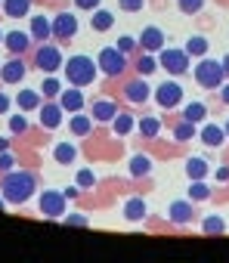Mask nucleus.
<instances>
[{"instance_id": "obj_53", "label": "nucleus", "mask_w": 229, "mask_h": 263, "mask_svg": "<svg viewBox=\"0 0 229 263\" xmlns=\"http://www.w3.org/2000/svg\"><path fill=\"white\" fill-rule=\"evenodd\" d=\"M0 4H4V0H0Z\"/></svg>"}, {"instance_id": "obj_11", "label": "nucleus", "mask_w": 229, "mask_h": 263, "mask_svg": "<svg viewBox=\"0 0 229 263\" xmlns=\"http://www.w3.org/2000/svg\"><path fill=\"white\" fill-rule=\"evenodd\" d=\"M25 62L19 59V56H13L7 65H0V78H4V84H19L22 78H25Z\"/></svg>"}, {"instance_id": "obj_46", "label": "nucleus", "mask_w": 229, "mask_h": 263, "mask_svg": "<svg viewBox=\"0 0 229 263\" xmlns=\"http://www.w3.org/2000/svg\"><path fill=\"white\" fill-rule=\"evenodd\" d=\"M220 99L229 105V84H226V81H223V87H220Z\"/></svg>"}, {"instance_id": "obj_16", "label": "nucleus", "mask_w": 229, "mask_h": 263, "mask_svg": "<svg viewBox=\"0 0 229 263\" xmlns=\"http://www.w3.org/2000/svg\"><path fill=\"white\" fill-rule=\"evenodd\" d=\"M121 108L115 105L111 99H96L93 105H90V115H93V121H111L115 115H118Z\"/></svg>"}, {"instance_id": "obj_10", "label": "nucleus", "mask_w": 229, "mask_h": 263, "mask_svg": "<svg viewBox=\"0 0 229 263\" xmlns=\"http://www.w3.org/2000/svg\"><path fill=\"white\" fill-rule=\"evenodd\" d=\"M140 47H143L146 53H161V50H164V31L155 28V25H149V28L140 34Z\"/></svg>"}, {"instance_id": "obj_48", "label": "nucleus", "mask_w": 229, "mask_h": 263, "mask_svg": "<svg viewBox=\"0 0 229 263\" xmlns=\"http://www.w3.org/2000/svg\"><path fill=\"white\" fill-rule=\"evenodd\" d=\"M0 152H10V140L7 137H0Z\"/></svg>"}, {"instance_id": "obj_5", "label": "nucleus", "mask_w": 229, "mask_h": 263, "mask_svg": "<svg viewBox=\"0 0 229 263\" xmlns=\"http://www.w3.org/2000/svg\"><path fill=\"white\" fill-rule=\"evenodd\" d=\"M65 192H56V189H47L41 192V201H37V211L47 217V220H62L65 217Z\"/></svg>"}, {"instance_id": "obj_7", "label": "nucleus", "mask_w": 229, "mask_h": 263, "mask_svg": "<svg viewBox=\"0 0 229 263\" xmlns=\"http://www.w3.org/2000/svg\"><path fill=\"white\" fill-rule=\"evenodd\" d=\"M189 59H192V56H189L186 50H170V47H164L158 65H161L164 71H170V74H183V71H189Z\"/></svg>"}, {"instance_id": "obj_34", "label": "nucleus", "mask_w": 229, "mask_h": 263, "mask_svg": "<svg viewBox=\"0 0 229 263\" xmlns=\"http://www.w3.org/2000/svg\"><path fill=\"white\" fill-rule=\"evenodd\" d=\"M59 93H62V84H59V81L50 74V78L41 84V96H59Z\"/></svg>"}, {"instance_id": "obj_40", "label": "nucleus", "mask_w": 229, "mask_h": 263, "mask_svg": "<svg viewBox=\"0 0 229 263\" xmlns=\"http://www.w3.org/2000/svg\"><path fill=\"white\" fill-rule=\"evenodd\" d=\"M118 4H121L124 13H140V10L146 7V0H118Z\"/></svg>"}, {"instance_id": "obj_20", "label": "nucleus", "mask_w": 229, "mask_h": 263, "mask_svg": "<svg viewBox=\"0 0 229 263\" xmlns=\"http://www.w3.org/2000/svg\"><path fill=\"white\" fill-rule=\"evenodd\" d=\"M68 127H71V134H74V137H90V130H93V118H90V115L74 111V118L68 121Z\"/></svg>"}, {"instance_id": "obj_3", "label": "nucleus", "mask_w": 229, "mask_h": 263, "mask_svg": "<svg viewBox=\"0 0 229 263\" xmlns=\"http://www.w3.org/2000/svg\"><path fill=\"white\" fill-rule=\"evenodd\" d=\"M195 81H198L204 90H220L223 81H226V68H223V62L201 59V62L195 65Z\"/></svg>"}, {"instance_id": "obj_15", "label": "nucleus", "mask_w": 229, "mask_h": 263, "mask_svg": "<svg viewBox=\"0 0 229 263\" xmlns=\"http://www.w3.org/2000/svg\"><path fill=\"white\" fill-rule=\"evenodd\" d=\"M59 105L65 108V111H81L84 108V93H81V87H71V90H62L59 93Z\"/></svg>"}, {"instance_id": "obj_43", "label": "nucleus", "mask_w": 229, "mask_h": 263, "mask_svg": "<svg viewBox=\"0 0 229 263\" xmlns=\"http://www.w3.org/2000/svg\"><path fill=\"white\" fill-rule=\"evenodd\" d=\"M133 47H137V41H133V37H130V34H124V37H121V41H118V50H121V53H130V50H133Z\"/></svg>"}, {"instance_id": "obj_33", "label": "nucleus", "mask_w": 229, "mask_h": 263, "mask_svg": "<svg viewBox=\"0 0 229 263\" xmlns=\"http://www.w3.org/2000/svg\"><path fill=\"white\" fill-rule=\"evenodd\" d=\"M183 50H186L189 56H204V53H207V41H204L201 34H195V37H189V44H186Z\"/></svg>"}, {"instance_id": "obj_52", "label": "nucleus", "mask_w": 229, "mask_h": 263, "mask_svg": "<svg viewBox=\"0 0 229 263\" xmlns=\"http://www.w3.org/2000/svg\"><path fill=\"white\" fill-rule=\"evenodd\" d=\"M0 41H4V31H0Z\"/></svg>"}, {"instance_id": "obj_28", "label": "nucleus", "mask_w": 229, "mask_h": 263, "mask_svg": "<svg viewBox=\"0 0 229 263\" xmlns=\"http://www.w3.org/2000/svg\"><path fill=\"white\" fill-rule=\"evenodd\" d=\"M207 161L204 158H189V164H186V174H189V180H204L207 177Z\"/></svg>"}, {"instance_id": "obj_2", "label": "nucleus", "mask_w": 229, "mask_h": 263, "mask_svg": "<svg viewBox=\"0 0 229 263\" xmlns=\"http://www.w3.org/2000/svg\"><path fill=\"white\" fill-rule=\"evenodd\" d=\"M62 68H65V81L71 87H90L99 74V68L90 56H71V59H65Z\"/></svg>"}, {"instance_id": "obj_18", "label": "nucleus", "mask_w": 229, "mask_h": 263, "mask_svg": "<svg viewBox=\"0 0 229 263\" xmlns=\"http://www.w3.org/2000/svg\"><path fill=\"white\" fill-rule=\"evenodd\" d=\"M31 37L34 41H50L53 37V22L47 16H31Z\"/></svg>"}, {"instance_id": "obj_38", "label": "nucleus", "mask_w": 229, "mask_h": 263, "mask_svg": "<svg viewBox=\"0 0 229 263\" xmlns=\"http://www.w3.org/2000/svg\"><path fill=\"white\" fill-rule=\"evenodd\" d=\"M201 229H204L207 235H214V232H223V220H220V217H207V220L201 223Z\"/></svg>"}, {"instance_id": "obj_24", "label": "nucleus", "mask_w": 229, "mask_h": 263, "mask_svg": "<svg viewBox=\"0 0 229 263\" xmlns=\"http://www.w3.org/2000/svg\"><path fill=\"white\" fill-rule=\"evenodd\" d=\"M124 217H127L130 223L146 220V201H143V198H130V201L124 204Z\"/></svg>"}, {"instance_id": "obj_1", "label": "nucleus", "mask_w": 229, "mask_h": 263, "mask_svg": "<svg viewBox=\"0 0 229 263\" xmlns=\"http://www.w3.org/2000/svg\"><path fill=\"white\" fill-rule=\"evenodd\" d=\"M37 189V177L31 171H7V177L0 180V195L7 204H25Z\"/></svg>"}, {"instance_id": "obj_29", "label": "nucleus", "mask_w": 229, "mask_h": 263, "mask_svg": "<svg viewBox=\"0 0 229 263\" xmlns=\"http://www.w3.org/2000/svg\"><path fill=\"white\" fill-rule=\"evenodd\" d=\"M149 171H152L149 155H133V158H130V174H133V177H149Z\"/></svg>"}, {"instance_id": "obj_12", "label": "nucleus", "mask_w": 229, "mask_h": 263, "mask_svg": "<svg viewBox=\"0 0 229 263\" xmlns=\"http://www.w3.org/2000/svg\"><path fill=\"white\" fill-rule=\"evenodd\" d=\"M149 96H152V93H149V84H146L143 78H137V81H130V84L124 87V99L133 102V105H143Z\"/></svg>"}, {"instance_id": "obj_25", "label": "nucleus", "mask_w": 229, "mask_h": 263, "mask_svg": "<svg viewBox=\"0 0 229 263\" xmlns=\"http://www.w3.org/2000/svg\"><path fill=\"white\" fill-rule=\"evenodd\" d=\"M111 127H115V134H118V137H127L130 130L137 127V121H133V115H124V111H118V115L111 118Z\"/></svg>"}, {"instance_id": "obj_32", "label": "nucleus", "mask_w": 229, "mask_h": 263, "mask_svg": "<svg viewBox=\"0 0 229 263\" xmlns=\"http://www.w3.org/2000/svg\"><path fill=\"white\" fill-rule=\"evenodd\" d=\"M189 198H192V201H204V198H211V186H207L204 180H192V186H189Z\"/></svg>"}, {"instance_id": "obj_14", "label": "nucleus", "mask_w": 229, "mask_h": 263, "mask_svg": "<svg viewBox=\"0 0 229 263\" xmlns=\"http://www.w3.org/2000/svg\"><path fill=\"white\" fill-rule=\"evenodd\" d=\"M4 44H7V50H10L13 56H22V53L31 47V34H25V31H10V34L4 37Z\"/></svg>"}, {"instance_id": "obj_37", "label": "nucleus", "mask_w": 229, "mask_h": 263, "mask_svg": "<svg viewBox=\"0 0 229 263\" xmlns=\"http://www.w3.org/2000/svg\"><path fill=\"white\" fill-rule=\"evenodd\" d=\"M93 186H96L93 171H78V189H93Z\"/></svg>"}, {"instance_id": "obj_41", "label": "nucleus", "mask_w": 229, "mask_h": 263, "mask_svg": "<svg viewBox=\"0 0 229 263\" xmlns=\"http://www.w3.org/2000/svg\"><path fill=\"white\" fill-rule=\"evenodd\" d=\"M62 220H65L68 226H87V223H90V217H84V214H65Z\"/></svg>"}, {"instance_id": "obj_27", "label": "nucleus", "mask_w": 229, "mask_h": 263, "mask_svg": "<svg viewBox=\"0 0 229 263\" xmlns=\"http://www.w3.org/2000/svg\"><path fill=\"white\" fill-rule=\"evenodd\" d=\"M53 158H56L59 164H74V158H78V149H74L71 143H59V146L53 149Z\"/></svg>"}, {"instance_id": "obj_30", "label": "nucleus", "mask_w": 229, "mask_h": 263, "mask_svg": "<svg viewBox=\"0 0 229 263\" xmlns=\"http://www.w3.org/2000/svg\"><path fill=\"white\" fill-rule=\"evenodd\" d=\"M158 130H161V121H158V118L149 115V118L140 121V134H143L146 140H155V137H158Z\"/></svg>"}, {"instance_id": "obj_49", "label": "nucleus", "mask_w": 229, "mask_h": 263, "mask_svg": "<svg viewBox=\"0 0 229 263\" xmlns=\"http://www.w3.org/2000/svg\"><path fill=\"white\" fill-rule=\"evenodd\" d=\"M223 68H226V74H229V56H223Z\"/></svg>"}, {"instance_id": "obj_36", "label": "nucleus", "mask_w": 229, "mask_h": 263, "mask_svg": "<svg viewBox=\"0 0 229 263\" xmlns=\"http://www.w3.org/2000/svg\"><path fill=\"white\" fill-rule=\"evenodd\" d=\"M177 7H180L186 16H192V13H198V10L204 7V0H177Z\"/></svg>"}, {"instance_id": "obj_9", "label": "nucleus", "mask_w": 229, "mask_h": 263, "mask_svg": "<svg viewBox=\"0 0 229 263\" xmlns=\"http://www.w3.org/2000/svg\"><path fill=\"white\" fill-rule=\"evenodd\" d=\"M74 34H78V16H71V13L53 16V37L56 41H71Z\"/></svg>"}, {"instance_id": "obj_8", "label": "nucleus", "mask_w": 229, "mask_h": 263, "mask_svg": "<svg viewBox=\"0 0 229 263\" xmlns=\"http://www.w3.org/2000/svg\"><path fill=\"white\" fill-rule=\"evenodd\" d=\"M155 102H158L161 108H177V105L183 102V87H180L177 81H164V84L155 90Z\"/></svg>"}, {"instance_id": "obj_45", "label": "nucleus", "mask_w": 229, "mask_h": 263, "mask_svg": "<svg viewBox=\"0 0 229 263\" xmlns=\"http://www.w3.org/2000/svg\"><path fill=\"white\" fill-rule=\"evenodd\" d=\"M7 111H10V96L0 90V115H7Z\"/></svg>"}, {"instance_id": "obj_19", "label": "nucleus", "mask_w": 229, "mask_h": 263, "mask_svg": "<svg viewBox=\"0 0 229 263\" xmlns=\"http://www.w3.org/2000/svg\"><path fill=\"white\" fill-rule=\"evenodd\" d=\"M192 201H174L170 204V223H177V226H186L189 220H192Z\"/></svg>"}, {"instance_id": "obj_31", "label": "nucleus", "mask_w": 229, "mask_h": 263, "mask_svg": "<svg viewBox=\"0 0 229 263\" xmlns=\"http://www.w3.org/2000/svg\"><path fill=\"white\" fill-rule=\"evenodd\" d=\"M195 137V124H189V121H180L177 127H174V140L177 143H189Z\"/></svg>"}, {"instance_id": "obj_47", "label": "nucleus", "mask_w": 229, "mask_h": 263, "mask_svg": "<svg viewBox=\"0 0 229 263\" xmlns=\"http://www.w3.org/2000/svg\"><path fill=\"white\" fill-rule=\"evenodd\" d=\"M217 180L226 183V180H229V167H220V171H217Z\"/></svg>"}, {"instance_id": "obj_42", "label": "nucleus", "mask_w": 229, "mask_h": 263, "mask_svg": "<svg viewBox=\"0 0 229 263\" xmlns=\"http://www.w3.org/2000/svg\"><path fill=\"white\" fill-rule=\"evenodd\" d=\"M13 164H16V155L0 152V171H13Z\"/></svg>"}, {"instance_id": "obj_50", "label": "nucleus", "mask_w": 229, "mask_h": 263, "mask_svg": "<svg viewBox=\"0 0 229 263\" xmlns=\"http://www.w3.org/2000/svg\"><path fill=\"white\" fill-rule=\"evenodd\" d=\"M223 130H226V140H229V121H226V127H223Z\"/></svg>"}, {"instance_id": "obj_4", "label": "nucleus", "mask_w": 229, "mask_h": 263, "mask_svg": "<svg viewBox=\"0 0 229 263\" xmlns=\"http://www.w3.org/2000/svg\"><path fill=\"white\" fill-rule=\"evenodd\" d=\"M96 65H99V71H102V74L118 78V74H124V68H127V53L115 50V47H105V50H99Z\"/></svg>"}, {"instance_id": "obj_39", "label": "nucleus", "mask_w": 229, "mask_h": 263, "mask_svg": "<svg viewBox=\"0 0 229 263\" xmlns=\"http://www.w3.org/2000/svg\"><path fill=\"white\" fill-rule=\"evenodd\" d=\"M10 130H13V134H25V130H28V121H25L22 115H13V118H10Z\"/></svg>"}, {"instance_id": "obj_44", "label": "nucleus", "mask_w": 229, "mask_h": 263, "mask_svg": "<svg viewBox=\"0 0 229 263\" xmlns=\"http://www.w3.org/2000/svg\"><path fill=\"white\" fill-rule=\"evenodd\" d=\"M78 10H99V0H74Z\"/></svg>"}, {"instance_id": "obj_23", "label": "nucleus", "mask_w": 229, "mask_h": 263, "mask_svg": "<svg viewBox=\"0 0 229 263\" xmlns=\"http://www.w3.org/2000/svg\"><path fill=\"white\" fill-rule=\"evenodd\" d=\"M204 115H207V105L204 102H186L183 105V121H189V124H201Z\"/></svg>"}, {"instance_id": "obj_35", "label": "nucleus", "mask_w": 229, "mask_h": 263, "mask_svg": "<svg viewBox=\"0 0 229 263\" xmlns=\"http://www.w3.org/2000/svg\"><path fill=\"white\" fill-rule=\"evenodd\" d=\"M137 68H140V74L146 78V74H152V71L158 68V62H155V56H149V53H146V56H143V59L137 62Z\"/></svg>"}, {"instance_id": "obj_26", "label": "nucleus", "mask_w": 229, "mask_h": 263, "mask_svg": "<svg viewBox=\"0 0 229 263\" xmlns=\"http://www.w3.org/2000/svg\"><path fill=\"white\" fill-rule=\"evenodd\" d=\"M90 25H93V31H108V28L115 25V16H111L108 10H93Z\"/></svg>"}, {"instance_id": "obj_13", "label": "nucleus", "mask_w": 229, "mask_h": 263, "mask_svg": "<svg viewBox=\"0 0 229 263\" xmlns=\"http://www.w3.org/2000/svg\"><path fill=\"white\" fill-rule=\"evenodd\" d=\"M62 115H65V108H62L59 102H47V105H41V124H44L47 130H56V127L62 124Z\"/></svg>"}, {"instance_id": "obj_21", "label": "nucleus", "mask_w": 229, "mask_h": 263, "mask_svg": "<svg viewBox=\"0 0 229 263\" xmlns=\"http://www.w3.org/2000/svg\"><path fill=\"white\" fill-rule=\"evenodd\" d=\"M4 13L10 19H22L31 13V0H4Z\"/></svg>"}, {"instance_id": "obj_6", "label": "nucleus", "mask_w": 229, "mask_h": 263, "mask_svg": "<svg viewBox=\"0 0 229 263\" xmlns=\"http://www.w3.org/2000/svg\"><path fill=\"white\" fill-rule=\"evenodd\" d=\"M34 65H37L41 71L53 74V71H59V68L65 65V59H62L59 47H53V44H41V47H37V53H34Z\"/></svg>"}, {"instance_id": "obj_51", "label": "nucleus", "mask_w": 229, "mask_h": 263, "mask_svg": "<svg viewBox=\"0 0 229 263\" xmlns=\"http://www.w3.org/2000/svg\"><path fill=\"white\" fill-rule=\"evenodd\" d=\"M4 208H7V201H0V211H4Z\"/></svg>"}, {"instance_id": "obj_22", "label": "nucleus", "mask_w": 229, "mask_h": 263, "mask_svg": "<svg viewBox=\"0 0 229 263\" xmlns=\"http://www.w3.org/2000/svg\"><path fill=\"white\" fill-rule=\"evenodd\" d=\"M16 102L22 111H34V108H41V90H19Z\"/></svg>"}, {"instance_id": "obj_17", "label": "nucleus", "mask_w": 229, "mask_h": 263, "mask_svg": "<svg viewBox=\"0 0 229 263\" xmlns=\"http://www.w3.org/2000/svg\"><path fill=\"white\" fill-rule=\"evenodd\" d=\"M201 143H204V146H211V149L223 146V143H226V130H223V127H217V124H204V127H201Z\"/></svg>"}]
</instances>
